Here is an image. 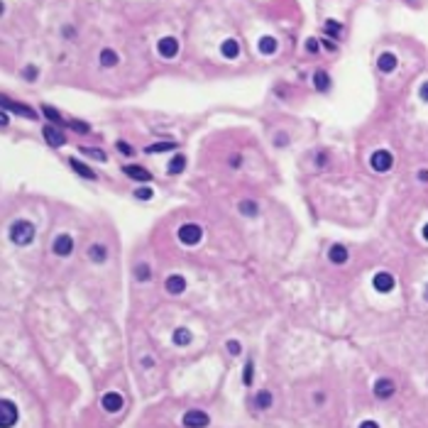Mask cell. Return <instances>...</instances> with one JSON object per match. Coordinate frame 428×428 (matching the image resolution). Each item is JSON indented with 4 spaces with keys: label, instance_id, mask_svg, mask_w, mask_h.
<instances>
[{
    "label": "cell",
    "instance_id": "40",
    "mask_svg": "<svg viewBox=\"0 0 428 428\" xmlns=\"http://www.w3.org/2000/svg\"><path fill=\"white\" fill-rule=\"evenodd\" d=\"M360 428H379L374 421H365V423H360Z\"/></svg>",
    "mask_w": 428,
    "mask_h": 428
},
{
    "label": "cell",
    "instance_id": "35",
    "mask_svg": "<svg viewBox=\"0 0 428 428\" xmlns=\"http://www.w3.org/2000/svg\"><path fill=\"white\" fill-rule=\"evenodd\" d=\"M25 76H27V81H34V76H37V66H27V69H25Z\"/></svg>",
    "mask_w": 428,
    "mask_h": 428
},
{
    "label": "cell",
    "instance_id": "42",
    "mask_svg": "<svg viewBox=\"0 0 428 428\" xmlns=\"http://www.w3.org/2000/svg\"><path fill=\"white\" fill-rule=\"evenodd\" d=\"M423 238H426V240H428V223H426V225H423Z\"/></svg>",
    "mask_w": 428,
    "mask_h": 428
},
{
    "label": "cell",
    "instance_id": "4",
    "mask_svg": "<svg viewBox=\"0 0 428 428\" xmlns=\"http://www.w3.org/2000/svg\"><path fill=\"white\" fill-rule=\"evenodd\" d=\"M201 228L198 225H194V223H186V225H181L179 228V240L184 242V245H196L198 240H201Z\"/></svg>",
    "mask_w": 428,
    "mask_h": 428
},
{
    "label": "cell",
    "instance_id": "33",
    "mask_svg": "<svg viewBox=\"0 0 428 428\" xmlns=\"http://www.w3.org/2000/svg\"><path fill=\"white\" fill-rule=\"evenodd\" d=\"M135 196L140 198V201H147V198H152V191H149V188H140Z\"/></svg>",
    "mask_w": 428,
    "mask_h": 428
},
{
    "label": "cell",
    "instance_id": "28",
    "mask_svg": "<svg viewBox=\"0 0 428 428\" xmlns=\"http://www.w3.org/2000/svg\"><path fill=\"white\" fill-rule=\"evenodd\" d=\"M149 274H152V272H149V267H147L144 262L135 267V276H137L140 282H147V279H149Z\"/></svg>",
    "mask_w": 428,
    "mask_h": 428
},
{
    "label": "cell",
    "instance_id": "15",
    "mask_svg": "<svg viewBox=\"0 0 428 428\" xmlns=\"http://www.w3.org/2000/svg\"><path fill=\"white\" fill-rule=\"evenodd\" d=\"M220 52H223L225 59H235V56L240 54V44H238V39H225L223 47H220Z\"/></svg>",
    "mask_w": 428,
    "mask_h": 428
},
{
    "label": "cell",
    "instance_id": "8",
    "mask_svg": "<svg viewBox=\"0 0 428 428\" xmlns=\"http://www.w3.org/2000/svg\"><path fill=\"white\" fill-rule=\"evenodd\" d=\"M157 52L164 56V59H172V56H176V52H179V42H176L174 37H162L159 44H157Z\"/></svg>",
    "mask_w": 428,
    "mask_h": 428
},
{
    "label": "cell",
    "instance_id": "6",
    "mask_svg": "<svg viewBox=\"0 0 428 428\" xmlns=\"http://www.w3.org/2000/svg\"><path fill=\"white\" fill-rule=\"evenodd\" d=\"M372 286L379 291V294H387V291L394 289V276L389 274V272H377L374 279H372Z\"/></svg>",
    "mask_w": 428,
    "mask_h": 428
},
{
    "label": "cell",
    "instance_id": "7",
    "mask_svg": "<svg viewBox=\"0 0 428 428\" xmlns=\"http://www.w3.org/2000/svg\"><path fill=\"white\" fill-rule=\"evenodd\" d=\"M3 108L15 113V115H22V118H27V120H37V113L32 108H27V105H20V103H12V100L3 98Z\"/></svg>",
    "mask_w": 428,
    "mask_h": 428
},
{
    "label": "cell",
    "instance_id": "23",
    "mask_svg": "<svg viewBox=\"0 0 428 428\" xmlns=\"http://www.w3.org/2000/svg\"><path fill=\"white\" fill-rule=\"evenodd\" d=\"M276 49V39H272V37H262L260 39V52L262 54H272Z\"/></svg>",
    "mask_w": 428,
    "mask_h": 428
},
{
    "label": "cell",
    "instance_id": "18",
    "mask_svg": "<svg viewBox=\"0 0 428 428\" xmlns=\"http://www.w3.org/2000/svg\"><path fill=\"white\" fill-rule=\"evenodd\" d=\"M71 169L74 172H78V174L83 176V179H98V174L93 172V169H88L83 162H78V159H71Z\"/></svg>",
    "mask_w": 428,
    "mask_h": 428
},
{
    "label": "cell",
    "instance_id": "14",
    "mask_svg": "<svg viewBox=\"0 0 428 428\" xmlns=\"http://www.w3.org/2000/svg\"><path fill=\"white\" fill-rule=\"evenodd\" d=\"M328 260L330 262H335V264L348 262V250H345L343 245H333V247L328 250Z\"/></svg>",
    "mask_w": 428,
    "mask_h": 428
},
{
    "label": "cell",
    "instance_id": "30",
    "mask_svg": "<svg viewBox=\"0 0 428 428\" xmlns=\"http://www.w3.org/2000/svg\"><path fill=\"white\" fill-rule=\"evenodd\" d=\"M326 32H328L330 37H338V34H340V25H338V22H333V20H328V25H326Z\"/></svg>",
    "mask_w": 428,
    "mask_h": 428
},
{
    "label": "cell",
    "instance_id": "26",
    "mask_svg": "<svg viewBox=\"0 0 428 428\" xmlns=\"http://www.w3.org/2000/svg\"><path fill=\"white\" fill-rule=\"evenodd\" d=\"M174 149V142H157V144H149L147 147V154H154V152H169Z\"/></svg>",
    "mask_w": 428,
    "mask_h": 428
},
{
    "label": "cell",
    "instance_id": "39",
    "mask_svg": "<svg viewBox=\"0 0 428 428\" xmlns=\"http://www.w3.org/2000/svg\"><path fill=\"white\" fill-rule=\"evenodd\" d=\"M421 98H423V100L428 103V81L423 83V86H421Z\"/></svg>",
    "mask_w": 428,
    "mask_h": 428
},
{
    "label": "cell",
    "instance_id": "24",
    "mask_svg": "<svg viewBox=\"0 0 428 428\" xmlns=\"http://www.w3.org/2000/svg\"><path fill=\"white\" fill-rule=\"evenodd\" d=\"M313 83H316V88L318 91H328V74L326 71H316V76H313Z\"/></svg>",
    "mask_w": 428,
    "mask_h": 428
},
{
    "label": "cell",
    "instance_id": "12",
    "mask_svg": "<svg viewBox=\"0 0 428 428\" xmlns=\"http://www.w3.org/2000/svg\"><path fill=\"white\" fill-rule=\"evenodd\" d=\"M374 394L379 396V399H389V396L394 394V382H392V379H377Z\"/></svg>",
    "mask_w": 428,
    "mask_h": 428
},
{
    "label": "cell",
    "instance_id": "21",
    "mask_svg": "<svg viewBox=\"0 0 428 428\" xmlns=\"http://www.w3.org/2000/svg\"><path fill=\"white\" fill-rule=\"evenodd\" d=\"M184 166H186V157H184V154H176L174 159L169 162V174H181Z\"/></svg>",
    "mask_w": 428,
    "mask_h": 428
},
{
    "label": "cell",
    "instance_id": "2",
    "mask_svg": "<svg viewBox=\"0 0 428 428\" xmlns=\"http://www.w3.org/2000/svg\"><path fill=\"white\" fill-rule=\"evenodd\" d=\"M15 421H17V406L8 399H0V428H12Z\"/></svg>",
    "mask_w": 428,
    "mask_h": 428
},
{
    "label": "cell",
    "instance_id": "17",
    "mask_svg": "<svg viewBox=\"0 0 428 428\" xmlns=\"http://www.w3.org/2000/svg\"><path fill=\"white\" fill-rule=\"evenodd\" d=\"M379 71H384V74H389V71H394L396 69V56L394 54H389V52H384V54L379 56Z\"/></svg>",
    "mask_w": 428,
    "mask_h": 428
},
{
    "label": "cell",
    "instance_id": "27",
    "mask_svg": "<svg viewBox=\"0 0 428 428\" xmlns=\"http://www.w3.org/2000/svg\"><path fill=\"white\" fill-rule=\"evenodd\" d=\"M240 213L242 216H257V203H252V201H242L240 203Z\"/></svg>",
    "mask_w": 428,
    "mask_h": 428
},
{
    "label": "cell",
    "instance_id": "29",
    "mask_svg": "<svg viewBox=\"0 0 428 428\" xmlns=\"http://www.w3.org/2000/svg\"><path fill=\"white\" fill-rule=\"evenodd\" d=\"M42 113H44V115H47V118H49L52 122H56V125H61V122H64V120H61V115H59V113H56V110L52 108V105H44Z\"/></svg>",
    "mask_w": 428,
    "mask_h": 428
},
{
    "label": "cell",
    "instance_id": "1",
    "mask_svg": "<svg viewBox=\"0 0 428 428\" xmlns=\"http://www.w3.org/2000/svg\"><path fill=\"white\" fill-rule=\"evenodd\" d=\"M10 240L15 245H30L34 240V225L30 220H17L10 225Z\"/></svg>",
    "mask_w": 428,
    "mask_h": 428
},
{
    "label": "cell",
    "instance_id": "41",
    "mask_svg": "<svg viewBox=\"0 0 428 428\" xmlns=\"http://www.w3.org/2000/svg\"><path fill=\"white\" fill-rule=\"evenodd\" d=\"M418 179H421V181H428V172H426V169H421V172H418Z\"/></svg>",
    "mask_w": 428,
    "mask_h": 428
},
{
    "label": "cell",
    "instance_id": "22",
    "mask_svg": "<svg viewBox=\"0 0 428 428\" xmlns=\"http://www.w3.org/2000/svg\"><path fill=\"white\" fill-rule=\"evenodd\" d=\"M100 64L103 66H115L118 64V54H115L113 49H103V52H100Z\"/></svg>",
    "mask_w": 428,
    "mask_h": 428
},
{
    "label": "cell",
    "instance_id": "16",
    "mask_svg": "<svg viewBox=\"0 0 428 428\" xmlns=\"http://www.w3.org/2000/svg\"><path fill=\"white\" fill-rule=\"evenodd\" d=\"M44 137H47V142L52 144V147H61L66 142V137L59 130H54V127H44Z\"/></svg>",
    "mask_w": 428,
    "mask_h": 428
},
{
    "label": "cell",
    "instance_id": "13",
    "mask_svg": "<svg viewBox=\"0 0 428 428\" xmlns=\"http://www.w3.org/2000/svg\"><path fill=\"white\" fill-rule=\"evenodd\" d=\"M122 172L130 176V179H135V181H149V179H152V174H149L147 169H142V166H125Z\"/></svg>",
    "mask_w": 428,
    "mask_h": 428
},
{
    "label": "cell",
    "instance_id": "25",
    "mask_svg": "<svg viewBox=\"0 0 428 428\" xmlns=\"http://www.w3.org/2000/svg\"><path fill=\"white\" fill-rule=\"evenodd\" d=\"M254 404H257V409H269L272 406V394L269 392H260L257 399H254Z\"/></svg>",
    "mask_w": 428,
    "mask_h": 428
},
{
    "label": "cell",
    "instance_id": "38",
    "mask_svg": "<svg viewBox=\"0 0 428 428\" xmlns=\"http://www.w3.org/2000/svg\"><path fill=\"white\" fill-rule=\"evenodd\" d=\"M306 49H308V52H316V49H318L316 39H308V42H306Z\"/></svg>",
    "mask_w": 428,
    "mask_h": 428
},
{
    "label": "cell",
    "instance_id": "32",
    "mask_svg": "<svg viewBox=\"0 0 428 428\" xmlns=\"http://www.w3.org/2000/svg\"><path fill=\"white\" fill-rule=\"evenodd\" d=\"M242 382H245L247 387L252 384V362H247V365H245V377H242Z\"/></svg>",
    "mask_w": 428,
    "mask_h": 428
},
{
    "label": "cell",
    "instance_id": "5",
    "mask_svg": "<svg viewBox=\"0 0 428 428\" xmlns=\"http://www.w3.org/2000/svg\"><path fill=\"white\" fill-rule=\"evenodd\" d=\"M208 414L206 411H198V409H194V411H186V416H184V426L186 428H206L208 426Z\"/></svg>",
    "mask_w": 428,
    "mask_h": 428
},
{
    "label": "cell",
    "instance_id": "11",
    "mask_svg": "<svg viewBox=\"0 0 428 428\" xmlns=\"http://www.w3.org/2000/svg\"><path fill=\"white\" fill-rule=\"evenodd\" d=\"M103 409L110 411V414L120 411V409H122V396L118 394V392H108V394L103 396Z\"/></svg>",
    "mask_w": 428,
    "mask_h": 428
},
{
    "label": "cell",
    "instance_id": "36",
    "mask_svg": "<svg viewBox=\"0 0 428 428\" xmlns=\"http://www.w3.org/2000/svg\"><path fill=\"white\" fill-rule=\"evenodd\" d=\"M71 127H74V130H78V132H88V125H86V122H76V120H74V122H71Z\"/></svg>",
    "mask_w": 428,
    "mask_h": 428
},
{
    "label": "cell",
    "instance_id": "43",
    "mask_svg": "<svg viewBox=\"0 0 428 428\" xmlns=\"http://www.w3.org/2000/svg\"><path fill=\"white\" fill-rule=\"evenodd\" d=\"M426 298H428V286H426Z\"/></svg>",
    "mask_w": 428,
    "mask_h": 428
},
{
    "label": "cell",
    "instance_id": "31",
    "mask_svg": "<svg viewBox=\"0 0 428 428\" xmlns=\"http://www.w3.org/2000/svg\"><path fill=\"white\" fill-rule=\"evenodd\" d=\"M81 152L91 154V157H93V159H98V162H105V154L100 152V149H88V147H81Z\"/></svg>",
    "mask_w": 428,
    "mask_h": 428
},
{
    "label": "cell",
    "instance_id": "37",
    "mask_svg": "<svg viewBox=\"0 0 428 428\" xmlns=\"http://www.w3.org/2000/svg\"><path fill=\"white\" fill-rule=\"evenodd\" d=\"M118 149H120L122 154H132V147L127 142H118Z\"/></svg>",
    "mask_w": 428,
    "mask_h": 428
},
{
    "label": "cell",
    "instance_id": "9",
    "mask_svg": "<svg viewBox=\"0 0 428 428\" xmlns=\"http://www.w3.org/2000/svg\"><path fill=\"white\" fill-rule=\"evenodd\" d=\"M52 250H54V254H59V257L71 254V250H74V240H71V235H59V238L54 240V245H52Z\"/></svg>",
    "mask_w": 428,
    "mask_h": 428
},
{
    "label": "cell",
    "instance_id": "19",
    "mask_svg": "<svg viewBox=\"0 0 428 428\" xmlns=\"http://www.w3.org/2000/svg\"><path fill=\"white\" fill-rule=\"evenodd\" d=\"M105 254H108V250H105L103 245H91V247H88V257H91L93 262H105Z\"/></svg>",
    "mask_w": 428,
    "mask_h": 428
},
{
    "label": "cell",
    "instance_id": "34",
    "mask_svg": "<svg viewBox=\"0 0 428 428\" xmlns=\"http://www.w3.org/2000/svg\"><path fill=\"white\" fill-rule=\"evenodd\" d=\"M228 350H230L232 355H240V343H238V340H228Z\"/></svg>",
    "mask_w": 428,
    "mask_h": 428
},
{
    "label": "cell",
    "instance_id": "3",
    "mask_svg": "<svg viewBox=\"0 0 428 428\" xmlns=\"http://www.w3.org/2000/svg\"><path fill=\"white\" fill-rule=\"evenodd\" d=\"M370 164H372L374 172H389L392 164H394V157H392V152H387V149H377V152L370 157Z\"/></svg>",
    "mask_w": 428,
    "mask_h": 428
},
{
    "label": "cell",
    "instance_id": "10",
    "mask_svg": "<svg viewBox=\"0 0 428 428\" xmlns=\"http://www.w3.org/2000/svg\"><path fill=\"white\" fill-rule=\"evenodd\" d=\"M164 286H166V291H169L172 296H179V294H184V289H186V279H184L181 274H172L164 282Z\"/></svg>",
    "mask_w": 428,
    "mask_h": 428
},
{
    "label": "cell",
    "instance_id": "20",
    "mask_svg": "<svg viewBox=\"0 0 428 428\" xmlns=\"http://www.w3.org/2000/svg\"><path fill=\"white\" fill-rule=\"evenodd\" d=\"M172 338H174L176 345H181V348H184V345H188V343H191V330H188V328H176Z\"/></svg>",
    "mask_w": 428,
    "mask_h": 428
}]
</instances>
